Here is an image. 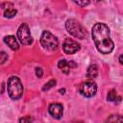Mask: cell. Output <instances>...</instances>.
Listing matches in <instances>:
<instances>
[{"label":"cell","mask_w":123,"mask_h":123,"mask_svg":"<svg viewBox=\"0 0 123 123\" xmlns=\"http://www.w3.org/2000/svg\"><path fill=\"white\" fill-rule=\"evenodd\" d=\"M91 35L97 50L102 54H110L113 48L114 43L111 38L110 29L104 23H96L91 29Z\"/></svg>","instance_id":"cell-1"},{"label":"cell","mask_w":123,"mask_h":123,"mask_svg":"<svg viewBox=\"0 0 123 123\" xmlns=\"http://www.w3.org/2000/svg\"><path fill=\"white\" fill-rule=\"evenodd\" d=\"M7 90L9 93V96L12 100L19 99L23 94V86L21 84V81L16 76H12L8 80L7 85Z\"/></svg>","instance_id":"cell-2"},{"label":"cell","mask_w":123,"mask_h":123,"mask_svg":"<svg viewBox=\"0 0 123 123\" xmlns=\"http://www.w3.org/2000/svg\"><path fill=\"white\" fill-rule=\"evenodd\" d=\"M65 28L67 32L76 38L83 39L86 36V31L83 25L76 19H68L65 22Z\"/></svg>","instance_id":"cell-3"},{"label":"cell","mask_w":123,"mask_h":123,"mask_svg":"<svg viewBox=\"0 0 123 123\" xmlns=\"http://www.w3.org/2000/svg\"><path fill=\"white\" fill-rule=\"evenodd\" d=\"M40 43L43 48L49 51H56L59 47V40L49 31H43L40 37Z\"/></svg>","instance_id":"cell-4"},{"label":"cell","mask_w":123,"mask_h":123,"mask_svg":"<svg viewBox=\"0 0 123 123\" xmlns=\"http://www.w3.org/2000/svg\"><path fill=\"white\" fill-rule=\"evenodd\" d=\"M17 38L23 45H30L33 42V37L30 33V29L27 24L23 23L17 30Z\"/></svg>","instance_id":"cell-5"},{"label":"cell","mask_w":123,"mask_h":123,"mask_svg":"<svg viewBox=\"0 0 123 123\" xmlns=\"http://www.w3.org/2000/svg\"><path fill=\"white\" fill-rule=\"evenodd\" d=\"M96 91H97V86L91 80L82 83L79 86V92L85 97H88V98L92 97L96 94Z\"/></svg>","instance_id":"cell-6"},{"label":"cell","mask_w":123,"mask_h":123,"mask_svg":"<svg viewBox=\"0 0 123 123\" xmlns=\"http://www.w3.org/2000/svg\"><path fill=\"white\" fill-rule=\"evenodd\" d=\"M80 48H81L80 44L76 40H74L72 38H69V37L65 38L63 43H62V49H63L64 53L69 54V55L76 53L77 51L80 50Z\"/></svg>","instance_id":"cell-7"},{"label":"cell","mask_w":123,"mask_h":123,"mask_svg":"<svg viewBox=\"0 0 123 123\" xmlns=\"http://www.w3.org/2000/svg\"><path fill=\"white\" fill-rule=\"evenodd\" d=\"M48 111H49V113H50L54 118L60 119V118L62 116V113H63V107H62V104L53 103V104H50V105H49Z\"/></svg>","instance_id":"cell-8"},{"label":"cell","mask_w":123,"mask_h":123,"mask_svg":"<svg viewBox=\"0 0 123 123\" xmlns=\"http://www.w3.org/2000/svg\"><path fill=\"white\" fill-rule=\"evenodd\" d=\"M77 64L73 62V61H66V60H61L58 62V67L64 73V74H68L70 72V69L72 67H76Z\"/></svg>","instance_id":"cell-9"},{"label":"cell","mask_w":123,"mask_h":123,"mask_svg":"<svg viewBox=\"0 0 123 123\" xmlns=\"http://www.w3.org/2000/svg\"><path fill=\"white\" fill-rule=\"evenodd\" d=\"M4 42H5L12 50H13V51L19 49L18 42H17V40H16V38H15L14 36H12V35L6 36V37H4Z\"/></svg>","instance_id":"cell-10"},{"label":"cell","mask_w":123,"mask_h":123,"mask_svg":"<svg viewBox=\"0 0 123 123\" xmlns=\"http://www.w3.org/2000/svg\"><path fill=\"white\" fill-rule=\"evenodd\" d=\"M98 75V66L96 64H91L88 66L86 71V77L88 79H94Z\"/></svg>","instance_id":"cell-11"},{"label":"cell","mask_w":123,"mask_h":123,"mask_svg":"<svg viewBox=\"0 0 123 123\" xmlns=\"http://www.w3.org/2000/svg\"><path fill=\"white\" fill-rule=\"evenodd\" d=\"M105 123H123V116L118 114H111L106 119Z\"/></svg>","instance_id":"cell-12"},{"label":"cell","mask_w":123,"mask_h":123,"mask_svg":"<svg viewBox=\"0 0 123 123\" xmlns=\"http://www.w3.org/2000/svg\"><path fill=\"white\" fill-rule=\"evenodd\" d=\"M16 13H17V11L13 8H8L7 10L4 11V16L6 18H12Z\"/></svg>","instance_id":"cell-13"},{"label":"cell","mask_w":123,"mask_h":123,"mask_svg":"<svg viewBox=\"0 0 123 123\" xmlns=\"http://www.w3.org/2000/svg\"><path fill=\"white\" fill-rule=\"evenodd\" d=\"M116 98H117V95H116V91L114 89H111L108 92V95H107V99L108 101L110 102H115L116 101Z\"/></svg>","instance_id":"cell-14"},{"label":"cell","mask_w":123,"mask_h":123,"mask_svg":"<svg viewBox=\"0 0 123 123\" xmlns=\"http://www.w3.org/2000/svg\"><path fill=\"white\" fill-rule=\"evenodd\" d=\"M56 86V80H50L49 82H47V83L43 86L42 90H43V91H45V90H49L51 87H53V86Z\"/></svg>","instance_id":"cell-15"},{"label":"cell","mask_w":123,"mask_h":123,"mask_svg":"<svg viewBox=\"0 0 123 123\" xmlns=\"http://www.w3.org/2000/svg\"><path fill=\"white\" fill-rule=\"evenodd\" d=\"M33 121H34V118L31 115H27L19 119V123H33Z\"/></svg>","instance_id":"cell-16"},{"label":"cell","mask_w":123,"mask_h":123,"mask_svg":"<svg viewBox=\"0 0 123 123\" xmlns=\"http://www.w3.org/2000/svg\"><path fill=\"white\" fill-rule=\"evenodd\" d=\"M8 60V54H6V52H4V51H2L1 53H0V62H1V63L3 64V63H5V62Z\"/></svg>","instance_id":"cell-17"},{"label":"cell","mask_w":123,"mask_h":123,"mask_svg":"<svg viewBox=\"0 0 123 123\" xmlns=\"http://www.w3.org/2000/svg\"><path fill=\"white\" fill-rule=\"evenodd\" d=\"M36 75H37V77L41 78V77H42V75H43L42 68H40V67H37V68H36Z\"/></svg>","instance_id":"cell-18"},{"label":"cell","mask_w":123,"mask_h":123,"mask_svg":"<svg viewBox=\"0 0 123 123\" xmlns=\"http://www.w3.org/2000/svg\"><path fill=\"white\" fill-rule=\"evenodd\" d=\"M75 3L79 6H82V7H85L86 5L89 4V1H75Z\"/></svg>","instance_id":"cell-19"},{"label":"cell","mask_w":123,"mask_h":123,"mask_svg":"<svg viewBox=\"0 0 123 123\" xmlns=\"http://www.w3.org/2000/svg\"><path fill=\"white\" fill-rule=\"evenodd\" d=\"M119 62H120L121 64H123V54L119 56Z\"/></svg>","instance_id":"cell-20"},{"label":"cell","mask_w":123,"mask_h":123,"mask_svg":"<svg viewBox=\"0 0 123 123\" xmlns=\"http://www.w3.org/2000/svg\"><path fill=\"white\" fill-rule=\"evenodd\" d=\"M64 90H65V89H64V88H62V89H60L59 91H60V93H61V94H64Z\"/></svg>","instance_id":"cell-21"},{"label":"cell","mask_w":123,"mask_h":123,"mask_svg":"<svg viewBox=\"0 0 123 123\" xmlns=\"http://www.w3.org/2000/svg\"><path fill=\"white\" fill-rule=\"evenodd\" d=\"M73 123H84L83 121H74Z\"/></svg>","instance_id":"cell-22"}]
</instances>
